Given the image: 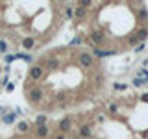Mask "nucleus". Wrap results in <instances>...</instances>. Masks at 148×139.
Segmentation results:
<instances>
[{
	"mask_svg": "<svg viewBox=\"0 0 148 139\" xmlns=\"http://www.w3.org/2000/svg\"><path fill=\"white\" fill-rule=\"evenodd\" d=\"M56 139H67V136H65V134H59V136H57Z\"/></svg>",
	"mask_w": 148,
	"mask_h": 139,
	"instance_id": "bb28decb",
	"label": "nucleus"
},
{
	"mask_svg": "<svg viewBox=\"0 0 148 139\" xmlns=\"http://www.w3.org/2000/svg\"><path fill=\"white\" fill-rule=\"evenodd\" d=\"M78 6H80V7H89V6H91V2H89V0H83V2H80Z\"/></svg>",
	"mask_w": 148,
	"mask_h": 139,
	"instance_id": "4be33fe9",
	"label": "nucleus"
},
{
	"mask_svg": "<svg viewBox=\"0 0 148 139\" xmlns=\"http://www.w3.org/2000/svg\"><path fill=\"white\" fill-rule=\"evenodd\" d=\"M43 76H45V67L43 65H33L30 69V78L32 80H41Z\"/></svg>",
	"mask_w": 148,
	"mask_h": 139,
	"instance_id": "f257e3e1",
	"label": "nucleus"
},
{
	"mask_svg": "<svg viewBox=\"0 0 148 139\" xmlns=\"http://www.w3.org/2000/svg\"><path fill=\"white\" fill-rule=\"evenodd\" d=\"M46 67H48V69H57V67H59V59L57 58H48L46 59Z\"/></svg>",
	"mask_w": 148,
	"mask_h": 139,
	"instance_id": "0eeeda50",
	"label": "nucleus"
},
{
	"mask_svg": "<svg viewBox=\"0 0 148 139\" xmlns=\"http://www.w3.org/2000/svg\"><path fill=\"white\" fill-rule=\"evenodd\" d=\"M15 59V56H6V63H11Z\"/></svg>",
	"mask_w": 148,
	"mask_h": 139,
	"instance_id": "393cba45",
	"label": "nucleus"
},
{
	"mask_svg": "<svg viewBox=\"0 0 148 139\" xmlns=\"http://www.w3.org/2000/svg\"><path fill=\"white\" fill-rule=\"evenodd\" d=\"M95 54L96 56H100V58H104V56H111V54H115L113 50H102V48H95Z\"/></svg>",
	"mask_w": 148,
	"mask_h": 139,
	"instance_id": "9b49d317",
	"label": "nucleus"
},
{
	"mask_svg": "<svg viewBox=\"0 0 148 139\" xmlns=\"http://www.w3.org/2000/svg\"><path fill=\"white\" fill-rule=\"evenodd\" d=\"M141 50H145V43H139V45L135 46V52H141Z\"/></svg>",
	"mask_w": 148,
	"mask_h": 139,
	"instance_id": "5701e85b",
	"label": "nucleus"
},
{
	"mask_svg": "<svg viewBox=\"0 0 148 139\" xmlns=\"http://www.w3.org/2000/svg\"><path fill=\"white\" fill-rule=\"evenodd\" d=\"M76 139H78V137H76Z\"/></svg>",
	"mask_w": 148,
	"mask_h": 139,
	"instance_id": "c756f323",
	"label": "nucleus"
},
{
	"mask_svg": "<svg viewBox=\"0 0 148 139\" xmlns=\"http://www.w3.org/2000/svg\"><path fill=\"white\" fill-rule=\"evenodd\" d=\"M78 136H80L81 139H87V137H91V136H93V130H91V126H89V124H81L80 128H78Z\"/></svg>",
	"mask_w": 148,
	"mask_h": 139,
	"instance_id": "7ed1b4c3",
	"label": "nucleus"
},
{
	"mask_svg": "<svg viewBox=\"0 0 148 139\" xmlns=\"http://www.w3.org/2000/svg\"><path fill=\"white\" fill-rule=\"evenodd\" d=\"M74 15H76V17H83V15H85V7H80V6H78L76 11H74Z\"/></svg>",
	"mask_w": 148,
	"mask_h": 139,
	"instance_id": "dca6fc26",
	"label": "nucleus"
},
{
	"mask_svg": "<svg viewBox=\"0 0 148 139\" xmlns=\"http://www.w3.org/2000/svg\"><path fill=\"white\" fill-rule=\"evenodd\" d=\"M17 130H19V132H28V122L21 121V122L17 124Z\"/></svg>",
	"mask_w": 148,
	"mask_h": 139,
	"instance_id": "ddd939ff",
	"label": "nucleus"
},
{
	"mask_svg": "<svg viewBox=\"0 0 148 139\" xmlns=\"http://www.w3.org/2000/svg\"><path fill=\"white\" fill-rule=\"evenodd\" d=\"M80 43H81V37H80V35H78V37H74L72 41H71V45L74 46V45H80Z\"/></svg>",
	"mask_w": 148,
	"mask_h": 139,
	"instance_id": "412c9836",
	"label": "nucleus"
},
{
	"mask_svg": "<svg viewBox=\"0 0 148 139\" xmlns=\"http://www.w3.org/2000/svg\"><path fill=\"white\" fill-rule=\"evenodd\" d=\"M146 35H148V32H146V30H141V32L137 34V39H146Z\"/></svg>",
	"mask_w": 148,
	"mask_h": 139,
	"instance_id": "aec40b11",
	"label": "nucleus"
},
{
	"mask_svg": "<svg viewBox=\"0 0 148 139\" xmlns=\"http://www.w3.org/2000/svg\"><path fill=\"white\" fill-rule=\"evenodd\" d=\"M133 83H135V85H143V80H141V78H135Z\"/></svg>",
	"mask_w": 148,
	"mask_h": 139,
	"instance_id": "a878e982",
	"label": "nucleus"
},
{
	"mask_svg": "<svg viewBox=\"0 0 148 139\" xmlns=\"http://www.w3.org/2000/svg\"><path fill=\"white\" fill-rule=\"evenodd\" d=\"M117 104H107V111H109V113H117Z\"/></svg>",
	"mask_w": 148,
	"mask_h": 139,
	"instance_id": "6ab92c4d",
	"label": "nucleus"
},
{
	"mask_svg": "<svg viewBox=\"0 0 148 139\" xmlns=\"http://www.w3.org/2000/svg\"><path fill=\"white\" fill-rule=\"evenodd\" d=\"M0 111H2V108H0Z\"/></svg>",
	"mask_w": 148,
	"mask_h": 139,
	"instance_id": "c85d7f7f",
	"label": "nucleus"
},
{
	"mask_svg": "<svg viewBox=\"0 0 148 139\" xmlns=\"http://www.w3.org/2000/svg\"><path fill=\"white\" fill-rule=\"evenodd\" d=\"M139 76H141V80H143V82H146V80H148V71L141 69V71H139Z\"/></svg>",
	"mask_w": 148,
	"mask_h": 139,
	"instance_id": "f3484780",
	"label": "nucleus"
},
{
	"mask_svg": "<svg viewBox=\"0 0 148 139\" xmlns=\"http://www.w3.org/2000/svg\"><path fill=\"white\" fill-rule=\"evenodd\" d=\"M15 59H24V61H32V56H30V54L17 52V54H15Z\"/></svg>",
	"mask_w": 148,
	"mask_h": 139,
	"instance_id": "f8f14e48",
	"label": "nucleus"
},
{
	"mask_svg": "<svg viewBox=\"0 0 148 139\" xmlns=\"http://www.w3.org/2000/svg\"><path fill=\"white\" fill-rule=\"evenodd\" d=\"M143 100H145V102H148V95H145V97H143Z\"/></svg>",
	"mask_w": 148,
	"mask_h": 139,
	"instance_id": "cd10ccee",
	"label": "nucleus"
},
{
	"mask_svg": "<svg viewBox=\"0 0 148 139\" xmlns=\"http://www.w3.org/2000/svg\"><path fill=\"white\" fill-rule=\"evenodd\" d=\"M37 137H41V139H45L46 136H48V126H41V128H37Z\"/></svg>",
	"mask_w": 148,
	"mask_h": 139,
	"instance_id": "9d476101",
	"label": "nucleus"
},
{
	"mask_svg": "<svg viewBox=\"0 0 148 139\" xmlns=\"http://www.w3.org/2000/svg\"><path fill=\"white\" fill-rule=\"evenodd\" d=\"M46 115H37V119H35V124H37V128H41V126H46Z\"/></svg>",
	"mask_w": 148,
	"mask_h": 139,
	"instance_id": "1a4fd4ad",
	"label": "nucleus"
},
{
	"mask_svg": "<svg viewBox=\"0 0 148 139\" xmlns=\"http://www.w3.org/2000/svg\"><path fill=\"white\" fill-rule=\"evenodd\" d=\"M91 41L98 45V43H102V41H104V35L100 34V32H91Z\"/></svg>",
	"mask_w": 148,
	"mask_h": 139,
	"instance_id": "6e6552de",
	"label": "nucleus"
},
{
	"mask_svg": "<svg viewBox=\"0 0 148 139\" xmlns=\"http://www.w3.org/2000/svg\"><path fill=\"white\" fill-rule=\"evenodd\" d=\"M115 89H119V91H124V89H126V85H124V83H115Z\"/></svg>",
	"mask_w": 148,
	"mask_h": 139,
	"instance_id": "b1692460",
	"label": "nucleus"
},
{
	"mask_svg": "<svg viewBox=\"0 0 148 139\" xmlns=\"http://www.w3.org/2000/svg\"><path fill=\"white\" fill-rule=\"evenodd\" d=\"M41 98H43V91L39 89V87L30 91V100H32V102H41Z\"/></svg>",
	"mask_w": 148,
	"mask_h": 139,
	"instance_id": "39448f33",
	"label": "nucleus"
},
{
	"mask_svg": "<svg viewBox=\"0 0 148 139\" xmlns=\"http://www.w3.org/2000/svg\"><path fill=\"white\" fill-rule=\"evenodd\" d=\"M13 121H15V113H7L6 117H4V122H6V124H11Z\"/></svg>",
	"mask_w": 148,
	"mask_h": 139,
	"instance_id": "4468645a",
	"label": "nucleus"
},
{
	"mask_svg": "<svg viewBox=\"0 0 148 139\" xmlns=\"http://www.w3.org/2000/svg\"><path fill=\"white\" fill-rule=\"evenodd\" d=\"M65 15H67V19L74 17V9H72V6H67V7H65Z\"/></svg>",
	"mask_w": 148,
	"mask_h": 139,
	"instance_id": "2eb2a0df",
	"label": "nucleus"
},
{
	"mask_svg": "<svg viewBox=\"0 0 148 139\" xmlns=\"http://www.w3.org/2000/svg\"><path fill=\"white\" fill-rule=\"evenodd\" d=\"M78 61H80L81 67H91L93 65V56L87 52H80L78 54Z\"/></svg>",
	"mask_w": 148,
	"mask_h": 139,
	"instance_id": "f03ea898",
	"label": "nucleus"
},
{
	"mask_svg": "<svg viewBox=\"0 0 148 139\" xmlns=\"http://www.w3.org/2000/svg\"><path fill=\"white\" fill-rule=\"evenodd\" d=\"M0 52H7V43L0 39Z\"/></svg>",
	"mask_w": 148,
	"mask_h": 139,
	"instance_id": "a211bd4d",
	"label": "nucleus"
},
{
	"mask_svg": "<svg viewBox=\"0 0 148 139\" xmlns=\"http://www.w3.org/2000/svg\"><path fill=\"white\" fill-rule=\"evenodd\" d=\"M22 46H24L26 50H32L33 46H35V39H33V37H26V39H22Z\"/></svg>",
	"mask_w": 148,
	"mask_h": 139,
	"instance_id": "423d86ee",
	"label": "nucleus"
},
{
	"mask_svg": "<svg viewBox=\"0 0 148 139\" xmlns=\"http://www.w3.org/2000/svg\"><path fill=\"white\" fill-rule=\"evenodd\" d=\"M71 128H72V119L65 117V119L59 121V130H61V132H69Z\"/></svg>",
	"mask_w": 148,
	"mask_h": 139,
	"instance_id": "20e7f679",
	"label": "nucleus"
}]
</instances>
